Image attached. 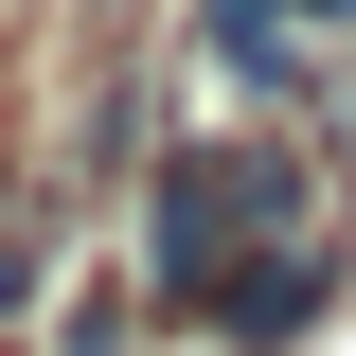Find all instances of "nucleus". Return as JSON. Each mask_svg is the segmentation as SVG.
<instances>
[{"instance_id": "obj_2", "label": "nucleus", "mask_w": 356, "mask_h": 356, "mask_svg": "<svg viewBox=\"0 0 356 356\" xmlns=\"http://www.w3.org/2000/svg\"><path fill=\"white\" fill-rule=\"evenodd\" d=\"M18 321H36V232L0 214V339H18Z\"/></svg>"}, {"instance_id": "obj_3", "label": "nucleus", "mask_w": 356, "mask_h": 356, "mask_svg": "<svg viewBox=\"0 0 356 356\" xmlns=\"http://www.w3.org/2000/svg\"><path fill=\"white\" fill-rule=\"evenodd\" d=\"M196 356H214V339H196Z\"/></svg>"}, {"instance_id": "obj_1", "label": "nucleus", "mask_w": 356, "mask_h": 356, "mask_svg": "<svg viewBox=\"0 0 356 356\" xmlns=\"http://www.w3.org/2000/svg\"><path fill=\"white\" fill-rule=\"evenodd\" d=\"M321 161H339V214H356V72H321Z\"/></svg>"}]
</instances>
